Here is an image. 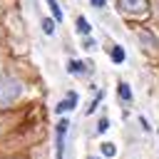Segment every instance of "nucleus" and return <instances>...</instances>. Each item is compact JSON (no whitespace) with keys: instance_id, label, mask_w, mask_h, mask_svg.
<instances>
[{"instance_id":"1","label":"nucleus","mask_w":159,"mask_h":159,"mask_svg":"<svg viewBox=\"0 0 159 159\" xmlns=\"http://www.w3.org/2000/svg\"><path fill=\"white\" fill-rule=\"evenodd\" d=\"M67 127H70V122L67 119H60L57 122V159H62V154H65V132H67Z\"/></svg>"},{"instance_id":"9","label":"nucleus","mask_w":159,"mask_h":159,"mask_svg":"<svg viewBox=\"0 0 159 159\" xmlns=\"http://www.w3.org/2000/svg\"><path fill=\"white\" fill-rule=\"evenodd\" d=\"M102 154H104V157H114V154H117V147H114L112 142H104V144H102Z\"/></svg>"},{"instance_id":"13","label":"nucleus","mask_w":159,"mask_h":159,"mask_svg":"<svg viewBox=\"0 0 159 159\" xmlns=\"http://www.w3.org/2000/svg\"><path fill=\"white\" fill-rule=\"evenodd\" d=\"M89 2H92L97 10H102V7H104V0H89Z\"/></svg>"},{"instance_id":"8","label":"nucleus","mask_w":159,"mask_h":159,"mask_svg":"<svg viewBox=\"0 0 159 159\" xmlns=\"http://www.w3.org/2000/svg\"><path fill=\"white\" fill-rule=\"evenodd\" d=\"M47 7L52 10V17H55V22H60V20H62V10H60L57 0H47Z\"/></svg>"},{"instance_id":"12","label":"nucleus","mask_w":159,"mask_h":159,"mask_svg":"<svg viewBox=\"0 0 159 159\" xmlns=\"http://www.w3.org/2000/svg\"><path fill=\"white\" fill-rule=\"evenodd\" d=\"M82 47H84V50H94V47H97V42H94V40H84V45H82Z\"/></svg>"},{"instance_id":"14","label":"nucleus","mask_w":159,"mask_h":159,"mask_svg":"<svg viewBox=\"0 0 159 159\" xmlns=\"http://www.w3.org/2000/svg\"><path fill=\"white\" fill-rule=\"evenodd\" d=\"M139 124H142V127H144V129H147V132H149V129H152V127H149V122H147V119H144V117H139Z\"/></svg>"},{"instance_id":"5","label":"nucleus","mask_w":159,"mask_h":159,"mask_svg":"<svg viewBox=\"0 0 159 159\" xmlns=\"http://www.w3.org/2000/svg\"><path fill=\"white\" fill-rule=\"evenodd\" d=\"M109 57H112V62H117V65H122V62H124V47H119V45H114V47L109 50Z\"/></svg>"},{"instance_id":"11","label":"nucleus","mask_w":159,"mask_h":159,"mask_svg":"<svg viewBox=\"0 0 159 159\" xmlns=\"http://www.w3.org/2000/svg\"><path fill=\"white\" fill-rule=\"evenodd\" d=\"M107 129H109V119H107V117H102V119L97 122V132H99V134H104Z\"/></svg>"},{"instance_id":"7","label":"nucleus","mask_w":159,"mask_h":159,"mask_svg":"<svg viewBox=\"0 0 159 159\" xmlns=\"http://www.w3.org/2000/svg\"><path fill=\"white\" fill-rule=\"evenodd\" d=\"M77 32H80V35H89V32H92V25H89L87 17H82V15L77 17Z\"/></svg>"},{"instance_id":"3","label":"nucleus","mask_w":159,"mask_h":159,"mask_svg":"<svg viewBox=\"0 0 159 159\" xmlns=\"http://www.w3.org/2000/svg\"><path fill=\"white\" fill-rule=\"evenodd\" d=\"M119 2H122V7L129 10V12H144V10H147V2H144V0H119Z\"/></svg>"},{"instance_id":"10","label":"nucleus","mask_w":159,"mask_h":159,"mask_svg":"<svg viewBox=\"0 0 159 159\" xmlns=\"http://www.w3.org/2000/svg\"><path fill=\"white\" fill-rule=\"evenodd\" d=\"M55 25H57L55 20H42V32L45 35H52L55 32Z\"/></svg>"},{"instance_id":"4","label":"nucleus","mask_w":159,"mask_h":159,"mask_svg":"<svg viewBox=\"0 0 159 159\" xmlns=\"http://www.w3.org/2000/svg\"><path fill=\"white\" fill-rule=\"evenodd\" d=\"M84 70H87V65L80 62V60H70V62H67V72H70V75H82Z\"/></svg>"},{"instance_id":"2","label":"nucleus","mask_w":159,"mask_h":159,"mask_svg":"<svg viewBox=\"0 0 159 159\" xmlns=\"http://www.w3.org/2000/svg\"><path fill=\"white\" fill-rule=\"evenodd\" d=\"M77 99H80V97H77V92H70V94H67V97H65L62 102H57L55 112H57V114H65V112L75 109V107H77Z\"/></svg>"},{"instance_id":"6","label":"nucleus","mask_w":159,"mask_h":159,"mask_svg":"<svg viewBox=\"0 0 159 159\" xmlns=\"http://www.w3.org/2000/svg\"><path fill=\"white\" fill-rule=\"evenodd\" d=\"M117 94H119V99H124V102H132V89H129V84L119 82V84H117Z\"/></svg>"}]
</instances>
